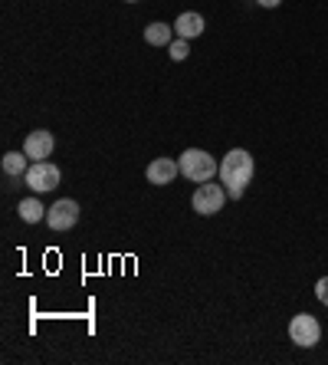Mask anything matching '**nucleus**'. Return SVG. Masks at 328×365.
Segmentation results:
<instances>
[{
	"mask_svg": "<svg viewBox=\"0 0 328 365\" xmlns=\"http://www.w3.org/2000/svg\"><path fill=\"white\" fill-rule=\"evenodd\" d=\"M144 175H148V181H152V185H171V181L177 178V175H181V165L174 162V158H154L152 165H148V171H144Z\"/></svg>",
	"mask_w": 328,
	"mask_h": 365,
	"instance_id": "8",
	"label": "nucleus"
},
{
	"mask_svg": "<svg viewBox=\"0 0 328 365\" xmlns=\"http://www.w3.org/2000/svg\"><path fill=\"white\" fill-rule=\"evenodd\" d=\"M79 221V204L73 201V197H63V201H56L46 211V224H50L53 230H73Z\"/></svg>",
	"mask_w": 328,
	"mask_h": 365,
	"instance_id": "6",
	"label": "nucleus"
},
{
	"mask_svg": "<svg viewBox=\"0 0 328 365\" xmlns=\"http://www.w3.org/2000/svg\"><path fill=\"white\" fill-rule=\"evenodd\" d=\"M177 165H181V175H184L187 181H194V185H203V181H211L213 175H220L217 158H213L211 152H203V148H187V152L177 158Z\"/></svg>",
	"mask_w": 328,
	"mask_h": 365,
	"instance_id": "2",
	"label": "nucleus"
},
{
	"mask_svg": "<svg viewBox=\"0 0 328 365\" xmlns=\"http://www.w3.org/2000/svg\"><path fill=\"white\" fill-rule=\"evenodd\" d=\"M53 148H56V138H53V132H46V128H36V132H30L23 142V152L30 162H46L53 155Z\"/></svg>",
	"mask_w": 328,
	"mask_h": 365,
	"instance_id": "7",
	"label": "nucleus"
},
{
	"mask_svg": "<svg viewBox=\"0 0 328 365\" xmlns=\"http://www.w3.org/2000/svg\"><path fill=\"white\" fill-rule=\"evenodd\" d=\"M223 204H227V187H223V181H220V185L203 181V185H197V191H194V197H191V207L201 214V217H213L217 211H223Z\"/></svg>",
	"mask_w": 328,
	"mask_h": 365,
	"instance_id": "3",
	"label": "nucleus"
},
{
	"mask_svg": "<svg viewBox=\"0 0 328 365\" xmlns=\"http://www.w3.org/2000/svg\"><path fill=\"white\" fill-rule=\"evenodd\" d=\"M315 299H319L322 306H328V277H322V280L315 283Z\"/></svg>",
	"mask_w": 328,
	"mask_h": 365,
	"instance_id": "14",
	"label": "nucleus"
},
{
	"mask_svg": "<svg viewBox=\"0 0 328 365\" xmlns=\"http://www.w3.org/2000/svg\"><path fill=\"white\" fill-rule=\"evenodd\" d=\"M203 17L201 14H194V10H187V14H181L177 17V24H174V30H177V36L181 40H194V36H201L203 34Z\"/></svg>",
	"mask_w": 328,
	"mask_h": 365,
	"instance_id": "9",
	"label": "nucleus"
},
{
	"mask_svg": "<svg viewBox=\"0 0 328 365\" xmlns=\"http://www.w3.org/2000/svg\"><path fill=\"white\" fill-rule=\"evenodd\" d=\"M125 4H138V0H125Z\"/></svg>",
	"mask_w": 328,
	"mask_h": 365,
	"instance_id": "16",
	"label": "nucleus"
},
{
	"mask_svg": "<svg viewBox=\"0 0 328 365\" xmlns=\"http://www.w3.org/2000/svg\"><path fill=\"white\" fill-rule=\"evenodd\" d=\"M256 4H260V7H266V10H273V7H279L282 0H256Z\"/></svg>",
	"mask_w": 328,
	"mask_h": 365,
	"instance_id": "15",
	"label": "nucleus"
},
{
	"mask_svg": "<svg viewBox=\"0 0 328 365\" xmlns=\"http://www.w3.org/2000/svg\"><path fill=\"white\" fill-rule=\"evenodd\" d=\"M168 56L174 63H184L187 56H191V46H187V40H181V36H177V40H171L168 43Z\"/></svg>",
	"mask_w": 328,
	"mask_h": 365,
	"instance_id": "13",
	"label": "nucleus"
},
{
	"mask_svg": "<svg viewBox=\"0 0 328 365\" xmlns=\"http://www.w3.org/2000/svg\"><path fill=\"white\" fill-rule=\"evenodd\" d=\"M17 214H20V221H26V224H40L43 217H46V207H43L36 197H26V201H20Z\"/></svg>",
	"mask_w": 328,
	"mask_h": 365,
	"instance_id": "11",
	"label": "nucleus"
},
{
	"mask_svg": "<svg viewBox=\"0 0 328 365\" xmlns=\"http://www.w3.org/2000/svg\"><path fill=\"white\" fill-rule=\"evenodd\" d=\"M171 34H174V26H168V24H148L144 26V40L152 43V46H168Z\"/></svg>",
	"mask_w": 328,
	"mask_h": 365,
	"instance_id": "12",
	"label": "nucleus"
},
{
	"mask_svg": "<svg viewBox=\"0 0 328 365\" xmlns=\"http://www.w3.org/2000/svg\"><path fill=\"white\" fill-rule=\"evenodd\" d=\"M289 339H292L295 346H302V349L319 346V342H322V326H319V319H315L312 313H295L292 323H289Z\"/></svg>",
	"mask_w": 328,
	"mask_h": 365,
	"instance_id": "4",
	"label": "nucleus"
},
{
	"mask_svg": "<svg viewBox=\"0 0 328 365\" xmlns=\"http://www.w3.org/2000/svg\"><path fill=\"white\" fill-rule=\"evenodd\" d=\"M253 171H256V162H253V155L246 148H230L223 155V162H220V181L227 187V195L233 201H240L246 191V185L253 181Z\"/></svg>",
	"mask_w": 328,
	"mask_h": 365,
	"instance_id": "1",
	"label": "nucleus"
},
{
	"mask_svg": "<svg viewBox=\"0 0 328 365\" xmlns=\"http://www.w3.org/2000/svg\"><path fill=\"white\" fill-rule=\"evenodd\" d=\"M0 165H4V175H10V178H20V175L30 171V158H26V152H7Z\"/></svg>",
	"mask_w": 328,
	"mask_h": 365,
	"instance_id": "10",
	"label": "nucleus"
},
{
	"mask_svg": "<svg viewBox=\"0 0 328 365\" xmlns=\"http://www.w3.org/2000/svg\"><path fill=\"white\" fill-rule=\"evenodd\" d=\"M26 187L33 191V195H43V191H56L59 187V168L50 162H33L30 171L23 175Z\"/></svg>",
	"mask_w": 328,
	"mask_h": 365,
	"instance_id": "5",
	"label": "nucleus"
}]
</instances>
